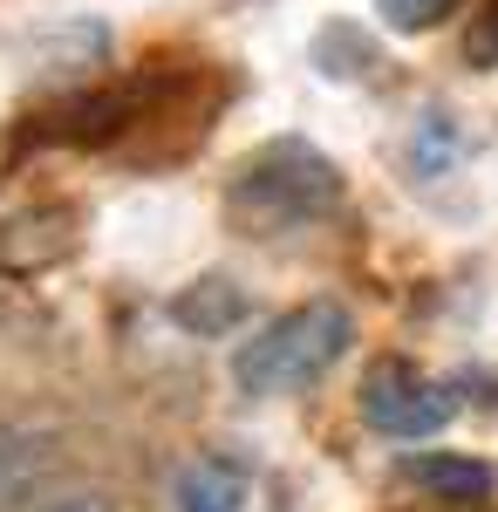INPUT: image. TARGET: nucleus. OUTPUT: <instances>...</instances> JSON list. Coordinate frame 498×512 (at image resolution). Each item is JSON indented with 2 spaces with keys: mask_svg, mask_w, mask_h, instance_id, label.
Masks as SVG:
<instances>
[{
  "mask_svg": "<svg viewBox=\"0 0 498 512\" xmlns=\"http://www.w3.org/2000/svg\"><path fill=\"white\" fill-rule=\"evenodd\" d=\"M410 478H417L423 492H437V499H458V506L492 492V465L464 458V451H423V458H410Z\"/></svg>",
  "mask_w": 498,
  "mask_h": 512,
  "instance_id": "423d86ee",
  "label": "nucleus"
},
{
  "mask_svg": "<svg viewBox=\"0 0 498 512\" xmlns=\"http://www.w3.org/2000/svg\"><path fill=\"white\" fill-rule=\"evenodd\" d=\"M471 62H485V69H498V7L478 21V35H471Z\"/></svg>",
  "mask_w": 498,
  "mask_h": 512,
  "instance_id": "1a4fd4ad",
  "label": "nucleus"
},
{
  "mask_svg": "<svg viewBox=\"0 0 498 512\" xmlns=\"http://www.w3.org/2000/svg\"><path fill=\"white\" fill-rule=\"evenodd\" d=\"M458 0H383V21L389 28H403V35H417V28H430V21H444Z\"/></svg>",
  "mask_w": 498,
  "mask_h": 512,
  "instance_id": "6e6552de",
  "label": "nucleus"
},
{
  "mask_svg": "<svg viewBox=\"0 0 498 512\" xmlns=\"http://www.w3.org/2000/svg\"><path fill=\"white\" fill-rule=\"evenodd\" d=\"M171 499H178V512H239L246 506V478L226 458H192L171 485Z\"/></svg>",
  "mask_w": 498,
  "mask_h": 512,
  "instance_id": "39448f33",
  "label": "nucleus"
},
{
  "mask_svg": "<svg viewBox=\"0 0 498 512\" xmlns=\"http://www.w3.org/2000/svg\"><path fill=\"white\" fill-rule=\"evenodd\" d=\"M35 512H116V506L96 499V492H69V499H48V506H35Z\"/></svg>",
  "mask_w": 498,
  "mask_h": 512,
  "instance_id": "9d476101",
  "label": "nucleus"
},
{
  "mask_svg": "<svg viewBox=\"0 0 498 512\" xmlns=\"http://www.w3.org/2000/svg\"><path fill=\"white\" fill-rule=\"evenodd\" d=\"M246 315H253V308H246V294H239L226 274L192 280V287L171 301V321H178L185 335H232V328H239Z\"/></svg>",
  "mask_w": 498,
  "mask_h": 512,
  "instance_id": "20e7f679",
  "label": "nucleus"
},
{
  "mask_svg": "<svg viewBox=\"0 0 498 512\" xmlns=\"http://www.w3.org/2000/svg\"><path fill=\"white\" fill-rule=\"evenodd\" d=\"M451 417H458V390L417 376L410 362H383V369L362 383V424L376 437L417 444V437H437Z\"/></svg>",
  "mask_w": 498,
  "mask_h": 512,
  "instance_id": "7ed1b4c3",
  "label": "nucleus"
},
{
  "mask_svg": "<svg viewBox=\"0 0 498 512\" xmlns=\"http://www.w3.org/2000/svg\"><path fill=\"white\" fill-rule=\"evenodd\" d=\"M335 205H342V171L301 137H273L232 178V212L253 233H301V226H321Z\"/></svg>",
  "mask_w": 498,
  "mask_h": 512,
  "instance_id": "f257e3e1",
  "label": "nucleus"
},
{
  "mask_svg": "<svg viewBox=\"0 0 498 512\" xmlns=\"http://www.w3.org/2000/svg\"><path fill=\"white\" fill-rule=\"evenodd\" d=\"M28 472H35V444H28V437H14V431H0V512L21 499Z\"/></svg>",
  "mask_w": 498,
  "mask_h": 512,
  "instance_id": "0eeeda50",
  "label": "nucleus"
},
{
  "mask_svg": "<svg viewBox=\"0 0 498 512\" xmlns=\"http://www.w3.org/2000/svg\"><path fill=\"white\" fill-rule=\"evenodd\" d=\"M355 342V321H348L342 301H307V308H287L273 315L260 335H246L239 355H232V383L246 396H294L307 390L314 376H328L335 362Z\"/></svg>",
  "mask_w": 498,
  "mask_h": 512,
  "instance_id": "f03ea898",
  "label": "nucleus"
}]
</instances>
